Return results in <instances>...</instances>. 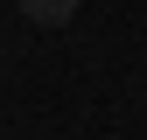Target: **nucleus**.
<instances>
[{
  "instance_id": "nucleus-1",
  "label": "nucleus",
  "mask_w": 147,
  "mask_h": 140,
  "mask_svg": "<svg viewBox=\"0 0 147 140\" xmlns=\"http://www.w3.org/2000/svg\"><path fill=\"white\" fill-rule=\"evenodd\" d=\"M14 7H21L35 28H63L70 14H77V0H14Z\"/></svg>"
}]
</instances>
